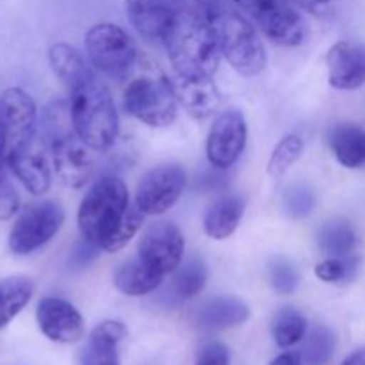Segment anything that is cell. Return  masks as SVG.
Segmentation results:
<instances>
[{"mask_svg": "<svg viewBox=\"0 0 365 365\" xmlns=\"http://www.w3.org/2000/svg\"><path fill=\"white\" fill-rule=\"evenodd\" d=\"M248 139L245 114L237 109L223 110L214 120L207 138V157L217 170L234 166L241 157Z\"/></svg>", "mask_w": 365, "mask_h": 365, "instance_id": "cell-11", "label": "cell"}, {"mask_svg": "<svg viewBox=\"0 0 365 365\" xmlns=\"http://www.w3.org/2000/svg\"><path fill=\"white\" fill-rule=\"evenodd\" d=\"M6 164L13 170L14 177L31 195H45L52 185V171H50L48 159L34 139L11 153L6 159Z\"/></svg>", "mask_w": 365, "mask_h": 365, "instance_id": "cell-17", "label": "cell"}, {"mask_svg": "<svg viewBox=\"0 0 365 365\" xmlns=\"http://www.w3.org/2000/svg\"><path fill=\"white\" fill-rule=\"evenodd\" d=\"M245 214V200L237 195L220 196L209 207L203 220V228L210 239L223 241L237 230Z\"/></svg>", "mask_w": 365, "mask_h": 365, "instance_id": "cell-21", "label": "cell"}, {"mask_svg": "<svg viewBox=\"0 0 365 365\" xmlns=\"http://www.w3.org/2000/svg\"><path fill=\"white\" fill-rule=\"evenodd\" d=\"M123 107L148 127H168L175 121L178 102L173 84L152 61H138V70L123 89Z\"/></svg>", "mask_w": 365, "mask_h": 365, "instance_id": "cell-2", "label": "cell"}, {"mask_svg": "<svg viewBox=\"0 0 365 365\" xmlns=\"http://www.w3.org/2000/svg\"><path fill=\"white\" fill-rule=\"evenodd\" d=\"M195 365H230V353L223 342H205L198 349Z\"/></svg>", "mask_w": 365, "mask_h": 365, "instance_id": "cell-36", "label": "cell"}, {"mask_svg": "<svg viewBox=\"0 0 365 365\" xmlns=\"http://www.w3.org/2000/svg\"><path fill=\"white\" fill-rule=\"evenodd\" d=\"M356 242L359 237L355 228L341 217L324 221L317 230V245L328 257H349L356 248Z\"/></svg>", "mask_w": 365, "mask_h": 365, "instance_id": "cell-25", "label": "cell"}, {"mask_svg": "<svg viewBox=\"0 0 365 365\" xmlns=\"http://www.w3.org/2000/svg\"><path fill=\"white\" fill-rule=\"evenodd\" d=\"M341 365H365V348L356 349L351 355L346 356V360Z\"/></svg>", "mask_w": 365, "mask_h": 365, "instance_id": "cell-41", "label": "cell"}, {"mask_svg": "<svg viewBox=\"0 0 365 365\" xmlns=\"http://www.w3.org/2000/svg\"><path fill=\"white\" fill-rule=\"evenodd\" d=\"M170 2L178 11L196 14V16H202L205 20H209L210 14L223 4V0H170Z\"/></svg>", "mask_w": 365, "mask_h": 365, "instance_id": "cell-37", "label": "cell"}, {"mask_svg": "<svg viewBox=\"0 0 365 365\" xmlns=\"http://www.w3.org/2000/svg\"><path fill=\"white\" fill-rule=\"evenodd\" d=\"M36 319L41 334L59 344H73L84 337V319L81 312L63 298L46 296L39 299Z\"/></svg>", "mask_w": 365, "mask_h": 365, "instance_id": "cell-13", "label": "cell"}, {"mask_svg": "<svg viewBox=\"0 0 365 365\" xmlns=\"http://www.w3.org/2000/svg\"><path fill=\"white\" fill-rule=\"evenodd\" d=\"M216 36L220 52L230 66L245 77H255L266 68L267 56L252 21L241 13L221 4L207 20Z\"/></svg>", "mask_w": 365, "mask_h": 365, "instance_id": "cell-4", "label": "cell"}, {"mask_svg": "<svg viewBox=\"0 0 365 365\" xmlns=\"http://www.w3.org/2000/svg\"><path fill=\"white\" fill-rule=\"evenodd\" d=\"M128 189L118 177H103L93 184L78 207L82 239L102 245L128 210Z\"/></svg>", "mask_w": 365, "mask_h": 365, "instance_id": "cell-5", "label": "cell"}, {"mask_svg": "<svg viewBox=\"0 0 365 365\" xmlns=\"http://www.w3.org/2000/svg\"><path fill=\"white\" fill-rule=\"evenodd\" d=\"M127 337V327L121 321H103L89 335L82 349L81 365H120L118 342Z\"/></svg>", "mask_w": 365, "mask_h": 365, "instance_id": "cell-19", "label": "cell"}, {"mask_svg": "<svg viewBox=\"0 0 365 365\" xmlns=\"http://www.w3.org/2000/svg\"><path fill=\"white\" fill-rule=\"evenodd\" d=\"M330 148L335 159L349 170H356L365 164V130L359 125L342 123L331 128Z\"/></svg>", "mask_w": 365, "mask_h": 365, "instance_id": "cell-23", "label": "cell"}, {"mask_svg": "<svg viewBox=\"0 0 365 365\" xmlns=\"http://www.w3.org/2000/svg\"><path fill=\"white\" fill-rule=\"evenodd\" d=\"M86 50L93 66L109 77H127L138 64L134 39L116 24H96L86 34Z\"/></svg>", "mask_w": 365, "mask_h": 365, "instance_id": "cell-6", "label": "cell"}, {"mask_svg": "<svg viewBox=\"0 0 365 365\" xmlns=\"http://www.w3.org/2000/svg\"><path fill=\"white\" fill-rule=\"evenodd\" d=\"M285 207H287V212L292 214V216H307L314 207V195L305 185H296V187L289 189L287 195H285Z\"/></svg>", "mask_w": 365, "mask_h": 365, "instance_id": "cell-34", "label": "cell"}, {"mask_svg": "<svg viewBox=\"0 0 365 365\" xmlns=\"http://www.w3.org/2000/svg\"><path fill=\"white\" fill-rule=\"evenodd\" d=\"M257 21L269 41L280 46L302 45L307 36L302 14L289 0H232Z\"/></svg>", "mask_w": 365, "mask_h": 365, "instance_id": "cell-7", "label": "cell"}, {"mask_svg": "<svg viewBox=\"0 0 365 365\" xmlns=\"http://www.w3.org/2000/svg\"><path fill=\"white\" fill-rule=\"evenodd\" d=\"M4 166H6V145H4L2 132H0V173L4 171Z\"/></svg>", "mask_w": 365, "mask_h": 365, "instance_id": "cell-42", "label": "cell"}, {"mask_svg": "<svg viewBox=\"0 0 365 365\" xmlns=\"http://www.w3.org/2000/svg\"><path fill=\"white\" fill-rule=\"evenodd\" d=\"M128 21L148 43L164 41L175 20V9L168 0H125Z\"/></svg>", "mask_w": 365, "mask_h": 365, "instance_id": "cell-16", "label": "cell"}, {"mask_svg": "<svg viewBox=\"0 0 365 365\" xmlns=\"http://www.w3.org/2000/svg\"><path fill=\"white\" fill-rule=\"evenodd\" d=\"M356 266L359 260L351 257H328L316 266V277L328 284H337V282L349 280L355 274Z\"/></svg>", "mask_w": 365, "mask_h": 365, "instance_id": "cell-33", "label": "cell"}, {"mask_svg": "<svg viewBox=\"0 0 365 365\" xmlns=\"http://www.w3.org/2000/svg\"><path fill=\"white\" fill-rule=\"evenodd\" d=\"M267 277L273 289L280 294L287 296L298 289L299 285V273L294 264H291L285 259H273L267 267Z\"/></svg>", "mask_w": 365, "mask_h": 365, "instance_id": "cell-32", "label": "cell"}, {"mask_svg": "<svg viewBox=\"0 0 365 365\" xmlns=\"http://www.w3.org/2000/svg\"><path fill=\"white\" fill-rule=\"evenodd\" d=\"M52 163L59 180L73 189L82 187L95 170L89 146L77 134H70L53 143Z\"/></svg>", "mask_w": 365, "mask_h": 365, "instance_id": "cell-14", "label": "cell"}, {"mask_svg": "<svg viewBox=\"0 0 365 365\" xmlns=\"http://www.w3.org/2000/svg\"><path fill=\"white\" fill-rule=\"evenodd\" d=\"M70 114L75 134L93 150H107L118 138V113L109 89L91 78L71 91Z\"/></svg>", "mask_w": 365, "mask_h": 365, "instance_id": "cell-3", "label": "cell"}, {"mask_svg": "<svg viewBox=\"0 0 365 365\" xmlns=\"http://www.w3.org/2000/svg\"><path fill=\"white\" fill-rule=\"evenodd\" d=\"M20 209V196L6 173H0V221L13 217Z\"/></svg>", "mask_w": 365, "mask_h": 365, "instance_id": "cell-35", "label": "cell"}, {"mask_svg": "<svg viewBox=\"0 0 365 365\" xmlns=\"http://www.w3.org/2000/svg\"><path fill=\"white\" fill-rule=\"evenodd\" d=\"M309 323L298 310L285 307L273 321V339L280 348H291L305 339Z\"/></svg>", "mask_w": 365, "mask_h": 365, "instance_id": "cell-28", "label": "cell"}, {"mask_svg": "<svg viewBox=\"0 0 365 365\" xmlns=\"http://www.w3.org/2000/svg\"><path fill=\"white\" fill-rule=\"evenodd\" d=\"M164 274L150 267L141 259H134L125 262L114 274V287L125 296H146L155 291L163 284Z\"/></svg>", "mask_w": 365, "mask_h": 365, "instance_id": "cell-24", "label": "cell"}, {"mask_svg": "<svg viewBox=\"0 0 365 365\" xmlns=\"http://www.w3.org/2000/svg\"><path fill=\"white\" fill-rule=\"evenodd\" d=\"M34 294V282L27 277L0 280V328L7 327L27 307Z\"/></svg>", "mask_w": 365, "mask_h": 365, "instance_id": "cell-26", "label": "cell"}, {"mask_svg": "<svg viewBox=\"0 0 365 365\" xmlns=\"http://www.w3.org/2000/svg\"><path fill=\"white\" fill-rule=\"evenodd\" d=\"M36 103L29 93L9 88L0 95V132L6 145V159L34 139Z\"/></svg>", "mask_w": 365, "mask_h": 365, "instance_id": "cell-10", "label": "cell"}, {"mask_svg": "<svg viewBox=\"0 0 365 365\" xmlns=\"http://www.w3.org/2000/svg\"><path fill=\"white\" fill-rule=\"evenodd\" d=\"M184 248L185 242L180 228L168 221H160L145 230L139 241L138 257L166 277V274L175 273L182 264Z\"/></svg>", "mask_w": 365, "mask_h": 365, "instance_id": "cell-12", "label": "cell"}, {"mask_svg": "<svg viewBox=\"0 0 365 365\" xmlns=\"http://www.w3.org/2000/svg\"><path fill=\"white\" fill-rule=\"evenodd\" d=\"M305 11H309L314 16H327L331 11V2L330 0H294Z\"/></svg>", "mask_w": 365, "mask_h": 365, "instance_id": "cell-39", "label": "cell"}, {"mask_svg": "<svg viewBox=\"0 0 365 365\" xmlns=\"http://www.w3.org/2000/svg\"><path fill=\"white\" fill-rule=\"evenodd\" d=\"M171 84L178 106L195 120H205L220 107L221 95L212 77H184L177 73Z\"/></svg>", "mask_w": 365, "mask_h": 365, "instance_id": "cell-18", "label": "cell"}, {"mask_svg": "<svg viewBox=\"0 0 365 365\" xmlns=\"http://www.w3.org/2000/svg\"><path fill=\"white\" fill-rule=\"evenodd\" d=\"M185 171L178 164H163L143 175L135 191V205L145 216H160L180 198Z\"/></svg>", "mask_w": 365, "mask_h": 365, "instance_id": "cell-9", "label": "cell"}, {"mask_svg": "<svg viewBox=\"0 0 365 365\" xmlns=\"http://www.w3.org/2000/svg\"><path fill=\"white\" fill-rule=\"evenodd\" d=\"M250 317V309L245 302L232 296H220L203 303L196 312V324L200 330L217 331L239 327Z\"/></svg>", "mask_w": 365, "mask_h": 365, "instance_id": "cell-20", "label": "cell"}, {"mask_svg": "<svg viewBox=\"0 0 365 365\" xmlns=\"http://www.w3.org/2000/svg\"><path fill=\"white\" fill-rule=\"evenodd\" d=\"M100 250L102 248H100L98 245H95V242L91 241H86L84 239V241H82L81 245L77 246V250L73 252V257H71V259H73V264L77 266V269L88 266L93 259H96Z\"/></svg>", "mask_w": 365, "mask_h": 365, "instance_id": "cell-38", "label": "cell"}, {"mask_svg": "<svg viewBox=\"0 0 365 365\" xmlns=\"http://www.w3.org/2000/svg\"><path fill=\"white\" fill-rule=\"evenodd\" d=\"M48 61L53 73L68 86L70 91L81 88L82 84L95 78V73L88 66V63L81 56V52L77 48H73V46L66 45V43H56V45H52V48L48 52Z\"/></svg>", "mask_w": 365, "mask_h": 365, "instance_id": "cell-22", "label": "cell"}, {"mask_svg": "<svg viewBox=\"0 0 365 365\" xmlns=\"http://www.w3.org/2000/svg\"><path fill=\"white\" fill-rule=\"evenodd\" d=\"M337 348V335L327 327H316L305 335L302 346V360L307 365H324L330 362Z\"/></svg>", "mask_w": 365, "mask_h": 365, "instance_id": "cell-27", "label": "cell"}, {"mask_svg": "<svg viewBox=\"0 0 365 365\" xmlns=\"http://www.w3.org/2000/svg\"><path fill=\"white\" fill-rule=\"evenodd\" d=\"M328 81L342 91H353L365 84V45L339 41L328 50Z\"/></svg>", "mask_w": 365, "mask_h": 365, "instance_id": "cell-15", "label": "cell"}, {"mask_svg": "<svg viewBox=\"0 0 365 365\" xmlns=\"http://www.w3.org/2000/svg\"><path fill=\"white\" fill-rule=\"evenodd\" d=\"M305 148V143L299 135H285L280 143L277 145V148L273 150V155H271L269 163H267V173L273 178H280L287 173L289 168L299 159V155L303 153Z\"/></svg>", "mask_w": 365, "mask_h": 365, "instance_id": "cell-30", "label": "cell"}, {"mask_svg": "<svg viewBox=\"0 0 365 365\" xmlns=\"http://www.w3.org/2000/svg\"><path fill=\"white\" fill-rule=\"evenodd\" d=\"M163 43L178 75L212 77L220 66V46L205 18L177 11Z\"/></svg>", "mask_w": 365, "mask_h": 365, "instance_id": "cell-1", "label": "cell"}, {"mask_svg": "<svg viewBox=\"0 0 365 365\" xmlns=\"http://www.w3.org/2000/svg\"><path fill=\"white\" fill-rule=\"evenodd\" d=\"M207 284V267L202 259H189L175 271V292L182 299H191L203 291Z\"/></svg>", "mask_w": 365, "mask_h": 365, "instance_id": "cell-29", "label": "cell"}, {"mask_svg": "<svg viewBox=\"0 0 365 365\" xmlns=\"http://www.w3.org/2000/svg\"><path fill=\"white\" fill-rule=\"evenodd\" d=\"M143 216H145V214L138 209V205L128 207L127 214L123 216L121 223L118 225L113 230V234L100 245V248H102L103 252L109 253L120 252V250L123 248V246H127L128 242H130V239L139 232L143 223Z\"/></svg>", "mask_w": 365, "mask_h": 365, "instance_id": "cell-31", "label": "cell"}, {"mask_svg": "<svg viewBox=\"0 0 365 365\" xmlns=\"http://www.w3.org/2000/svg\"><path fill=\"white\" fill-rule=\"evenodd\" d=\"M64 223L63 207L52 200L31 205L20 214L9 232V250L14 255H29L45 246Z\"/></svg>", "mask_w": 365, "mask_h": 365, "instance_id": "cell-8", "label": "cell"}, {"mask_svg": "<svg viewBox=\"0 0 365 365\" xmlns=\"http://www.w3.org/2000/svg\"><path fill=\"white\" fill-rule=\"evenodd\" d=\"M302 364L303 360L299 353L289 351V353H282V355H278L269 365H302Z\"/></svg>", "mask_w": 365, "mask_h": 365, "instance_id": "cell-40", "label": "cell"}]
</instances>
